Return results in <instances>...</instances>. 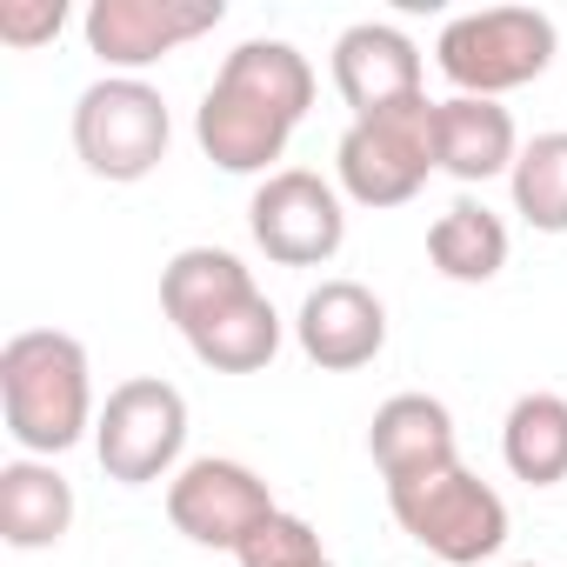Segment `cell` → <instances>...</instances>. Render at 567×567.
<instances>
[{"label":"cell","mask_w":567,"mask_h":567,"mask_svg":"<svg viewBox=\"0 0 567 567\" xmlns=\"http://www.w3.org/2000/svg\"><path fill=\"white\" fill-rule=\"evenodd\" d=\"M315 107V61L295 41H240L194 107V141L220 174H280L295 127Z\"/></svg>","instance_id":"obj_1"},{"label":"cell","mask_w":567,"mask_h":567,"mask_svg":"<svg viewBox=\"0 0 567 567\" xmlns=\"http://www.w3.org/2000/svg\"><path fill=\"white\" fill-rule=\"evenodd\" d=\"M0 414L21 454L54 461L81 441H94V368L87 348L61 328H21L0 348Z\"/></svg>","instance_id":"obj_2"},{"label":"cell","mask_w":567,"mask_h":567,"mask_svg":"<svg viewBox=\"0 0 567 567\" xmlns=\"http://www.w3.org/2000/svg\"><path fill=\"white\" fill-rule=\"evenodd\" d=\"M554 21L540 8H481V14H454L434 41V68L454 81V94L474 101H501L527 81H540L554 68Z\"/></svg>","instance_id":"obj_3"},{"label":"cell","mask_w":567,"mask_h":567,"mask_svg":"<svg viewBox=\"0 0 567 567\" xmlns=\"http://www.w3.org/2000/svg\"><path fill=\"white\" fill-rule=\"evenodd\" d=\"M174 141V114L161 101V87H147L141 74H101L81 101H74V154L94 181L134 187L167 161Z\"/></svg>","instance_id":"obj_4"},{"label":"cell","mask_w":567,"mask_h":567,"mask_svg":"<svg viewBox=\"0 0 567 567\" xmlns=\"http://www.w3.org/2000/svg\"><path fill=\"white\" fill-rule=\"evenodd\" d=\"M427 174H441L434 161V101H401L388 114L348 121L341 147H334V181L354 207H408Z\"/></svg>","instance_id":"obj_5"},{"label":"cell","mask_w":567,"mask_h":567,"mask_svg":"<svg viewBox=\"0 0 567 567\" xmlns=\"http://www.w3.org/2000/svg\"><path fill=\"white\" fill-rule=\"evenodd\" d=\"M388 507H394L401 534L447 567H481L507 547V501L474 467H441L427 481L388 487Z\"/></svg>","instance_id":"obj_6"},{"label":"cell","mask_w":567,"mask_h":567,"mask_svg":"<svg viewBox=\"0 0 567 567\" xmlns=\"http://www.w3.org/2000/svg\"><path fill=\"white\" fill-rule=\"evenodd\" d=\"M187 394L161 374H134L101 401L94 421V461L107 481L121 487H147V481H174L187 461Z\"/></svg>","instance_id":"obj_7"},{"label":"cell","mask_w":567,"mask_h":567,"mask_svg":"<svg viewBox=\"0 0 567 567\" xmlns=\"http://www.w3.org/2000/svg\"><path fill=\"white\" fill-rule=\"evenodd\" d=\"M247 234L274 267H328L348 247V200L315 167H280L254 187Z\"/></svg>","instance_id":"obj_8"},{"label":"cell","mask_w":567,"mask_h":567,"mask_svg":"<svg viewBox=\"0 0 567 567\" xmlns=\"http://www.w3.org/2000/svg\"><path fill=\"white\" fill-rule=\"evenodd\" d=\"M267 514H274V494H267V481H260L247 461L200 454V461H187V467L167 481V520H174V534H187L194 547L240 554V540H247Z\"/></svg>","instance_id":"obj_9"},{"label":"cell","mask_w":567,"mask_h":567,"mask_svg":"<svg viewBox=\"0 0 567 567\" xmlns=\"http://www.w3.org/2000/svg\"><path fill=\"white\" fill-rule=\"evenodd\" d=\"M227 21L220 0H94L81 34H87V54L114 74H141L154 61H167L174 48L214 34Z\"/></svg>","instance_id":"obj_10"},{"label":"cell","mask_w":567,"mask_h":567,"mask_svg":"<svg viewBox=\"0 0 567 567\" xmlns=\"http://www.w3.org/2000/svg\"><path fill=\"white\" fill-rule=\"evenodd\" d=\"M295 341L321 374H354L388 348V308L361 280H321L295 315Z\"/></svg>","instance_id":"obj_11"},{"label":"cell","mask_w":567,"mask_h":567,"mask_svg":"<svg viewBox=\"0 0 567 567\" xmlns=\"http://www.w3.org/2000/svg\"><path fill=\"white\" fill-rule=\"evenodd\" d=\"M334 87L354 107V121H368V114H388L401 101H421L427 68H421V48L394 21H354L334 41Z\"/></svg>","instance_id":"obj_12"},{"label":"cell","mask_w":567,"mask_h":567,"mask_svg":"<svg viewBox=\"0 0 567 567\" xmlns=\"http://www.w3.org/2000/svg\"><path fill=\"white\" fill-rule=\"evenodd\" d=\"M368 454L381 467L388 487L427 481L441 467H461V441H454V414L434 394H388L368 421Z\"/></svg>","instance_id":"obj_13"},{"label":"cell","mask_w":567,"mask_h":567,"mask_svg":"<svg viewBox=\"0 0 567 567\" xmlns=\"http://www.w3.org/2000/svg\"><path fill=\"white\" fill-rule=\"evenodd\" d=\"M434 161H441V174H454L461 187H481V181L514 174V161H520L514 114H507L501 101H474V94L434 101Z\"/></svg>","instance_id":"obj_14"},{"label":"cell","mask_w":567,"mask_h":567,"mask_svg":"<svg viewBox=\"0 0 567 567\" xmlns=\"http://www.w3.org/2000/svg\"><path fill=\"white\" fill-rule=\"evenodd\" d=\"M74 527V481L54 467V461H8L0 467V540L14 554H41V547H61Z\"/></svg>","instance_id":"obj_15"},{"label":"cell","mask_w":567,"mask_h":567,"mask_svg":"<svg viewBox=\"0 0 567 567\" xmlns=\"http://www.w3.org/2000/svg\"><path fill=\"white\" fill-rule=\"evenodd\" d=\"M247 295H254V267L227 247H181L161 267V308L181 328V341L194 328H207L214 315H227L234 301H247Z\"/></svg>","instance_id":"obj_16"},{"label":"cell","mask_w":567,"mask_h":567,"mask_svg":"<svg viewBox=\"0 0 567 567\" xmlns=\"http://www.w3.org/2000/svg\"><path fill=\"white\" fill-rule=\"evenodd\" d=\"M427 260L441 280H461V288H487V280L507 267V220L481 200H454L434 227H427Z\"/></svg>","instance_id":"obj_17"},{"label":"cell","mask_w":567,"mask_h":567,"mask_svg":"<svg viewBox=\"0 0 567 567\" xmlns=\"http://www.w3.org/2000/svg\"><path fill=\"white\" fill-rule=\"evenodd\" d=\"M501 461L527 487L567 481V394H520L501 421Z\"/></svg>","instance_id":"obj_18"},{"label":"cell","mask_w":567,"mask_h":567,"mask_svg":"<svg viewBox=\"0 0 567 567\" xmlns=\"http://www.w3.org/2000/svg\"><path fill=\"white\" fill-rule=\"evenodd\" d=\"M187 354L200 368H214V374H260L280 354V315H274V301L254 288L247 301H234L227 315H214L207 328H194Z\"/></svg>","instance_id":"obj_19"},{"label":"cell","mask_w":567,"mask_h":567,"mask_svg":"<svg viewBox=\"0 0 567 567\" xmlns=\"http://www.w3.org/2000/svg\"><path fill=\"white\" fill-rule=\"evenodd\" d=\"M507 187H514V214L534 234H567V127L520 141Z\"/></svg>","instance_id":"obj_20"},{"label":"cell","mask_w":567,"mask_h":567,"mask_svg":"<svg viewBox=\"0 0 567 567\" xmlns=\"http://www.w3.org/2000/svg\"><path fill=\"white\" fill-rule=\"evenodd\" d=\"M234 560H240V567H321L328 554H321L315 520H301V514H288V507H274V514L240 540Z\"/></svg>","instance_id":"obj_21"},{"label":"cell","mask_w":567,"mask_h":567,"mask_svg":"<svg viewBox=\"0 0 567 567\" xmlns=\"http://www.w3.org/2000/svg\"><path fill=\"white\" fill-rule=\"evenodd\" d=\"M68 28L61 0H0V41L8 48H41Z\"/></svg>","instance_id":"obj_22"},{"label":"cell","mask_w":567,"mask_h":567,"mask_svg":"<svg viewBox=\"0 0 567 567\" xmlns=\"http://www.w3.org/2000/svg\"><path fill=\"white\" fill-rule=\"evenodd\" d=\"M514 567H534V560H514Z\"/></svg>","instance_id":"obj_23"},{"label":"cell","mask_w":567,"mask_h":567,"mask_svg":"<svg viewBox=\"0 0 567 567\" xmlns=\"http://www.w3.org/2000/svg\"><path fill=\"white\" fill-rule=\"evenodd\" d=\"M321 567H334V560H321Z\"/></svg>","instance_id":"obj_24"}]
</instances>
